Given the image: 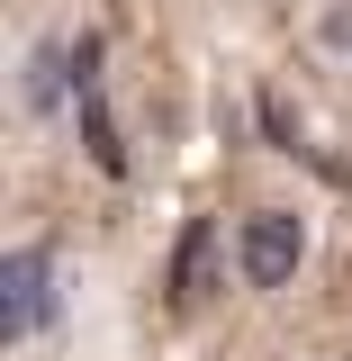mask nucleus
Masks as SVG:
<instances>
[{"label": "nucleus", "instance_id": "nucleus-1", "mask_svg": "<svg viewBox=\"0 0 352 361\" xmlns=\"http://www.w3.org/2000/svg\"><path fill=\"white\" fill-rule=\"evenodd\" d=\"M235 262H244V280H253V289H289V280H298V262H308V235H298V217H289V208L244 217V235H235Z\"/></svg>", "mask_w": 352, "mask_h": 361}, {"label": "nucleus", "instance_id": "nucleus-2", "mask_svg": "<svg viewBox=\"0 0 352 361\" xmlns=\"http://www.w3.org/2000/svg\"><path fill=\"white\" fill-rule=\"evenodd\" d=\"M73 99H82V145H90V163L118 180V172H127V145H118L109 90H99V37H82V45H73Z\"/></svg>", "mask_w": 352, "mask_h": 361}, {"label": "nucleus", "instance_id": "nucleus-3", "mask_svg": "<svg viewBox=\"0 0 352 361\" xmlns=\"http://www.w3.org/2000/svg\"><path fill=\"white\" fill-rule=\"evenodd\" d=\"M45 289H54V262H45L37 244H18V253H9V343H28V334H37V316L54 307Z\"/></svg>", "mask_w": 352, "mask_h": 361}, {"label": "nucleus", "instance_id": "nucleus-4", "mask_svg": "<svg viewBox=\"0 0 352 361\" xmlns=\"http://www.w3.org/2000/svg\"><path fill=\"white\" fill-rule=\"evenodd\" d=\"M208 244H217V235H208V217H190V235L172 244V298H181V307L208 289Z\"/></svg>", "mask_w": 352, "mask_h": 361}, {"label": "nucleus", "instance_id": "nucleus-5", "mask_svg": "<svg viewBox=\"0 0 352 361\" xmlns=\"http://www.w3.org/2000/svg\"><path fill=\"white\" fill-rule=\"evenodd\" d=\"M63 90H73V82H63V54H37V82H28V99L54 118V109H63Z\"/></svg>", "mask_w": 352, "mask_h": 361}]
</instances>
